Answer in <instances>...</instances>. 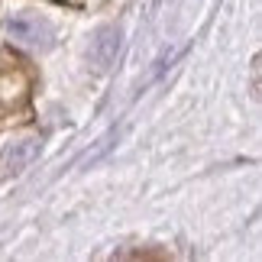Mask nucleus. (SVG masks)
Listing matches in <instances>:
<instances>
[{
    "label": "nucleus",
    "instance_id": "f257e3e1",
    "mask_svg": "<svg viewBox=\"0 0 262 262\" xmlns=\"http://www.w3.org/2000/svg\"><path fill=\"white\" fill-rule=\"evenodd\" d=\"M7 33L16 39V42L23 46H49L52 42V26H49V19L36 16V13H19L10 19Z\"/></svg>",
    "mask_w": 262,
    "mask_h": 262
},
{
    "label": "nucleus",
    "instance_id": "f03ea898",
    "mask_svg": "<svg viewBox=\"0 0 262 262\" xmlns=\"http://www.w3.org/2000/svg\"><path fill=\"white\" fill-rule=\"evenodd\" d=\"M120 52V29L117 26H100L97 36L91 39V62L97 68H110Z\"/></svg>",
    "mask_w": 262,
    "mask_h": 262
},
{
    "label": "nucleus",
    "instance_id": "7ed1b4c3",
    "mask_svg": "<svg viewBox=\"0 0 262 262\" xmlns=\"http://www.w3.org/2000/svg\"><path fill=\"white\" fill-rule=\"evenodd\" d=\"M36 156H39V143L36 139H23V143H13V149H7L4 165L10 168V172H23Z\"/></svg>",
    "mask_w": 262,
    "mask_h": 262
}]
</instances>
